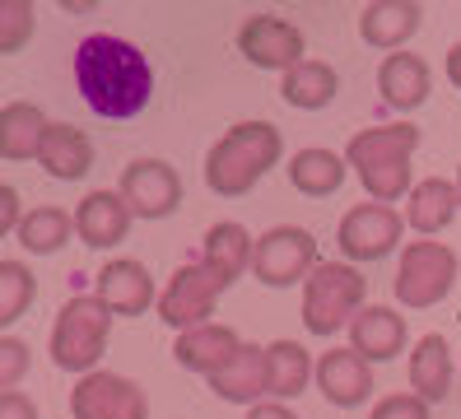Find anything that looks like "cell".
<instances>
[{"mask_svg": "<svg viewBox=\"0 0 461 419\" xmlns=\"http://www.w3.org/2000/svg\"><path fill=\"white\" fill-rule=\"evenodd\" d=\"M340 94V75L331 70V61H298L294 70L280 75V98L289 107H303V112H321L331 107V98Z\"/></svg>", "mask_w": 461, "mask_h": 419, "instance_id": "26", "label": "cell"}, {"mask_svg": "<svg viewBox=\"0 0 461 419\" xmlns=\"http://www.w3.org/2000/svg\"><path fill=\"white\" fill-rule=\"evenodd\" d=\"M210 391L220 401H233V405H261V396H270V363H266V345H248L224 363L214 378H205Z\"/></svg>", "mask_w": 461, "mask_h": 419, "instance_id": "16", "label": "cell"}, {"mask_svg": "<svg viewBox=\"0 0 461 419\" xmlns=\"http://www.w3.org/2000/svg\"><path fill=\"white\" fill-rule=\"evenodd\" d=\"M220 294H224L220 279H214L201 261H186V266L173 270V279L164 285V294H158V317H164L177 335L196 331V326H210Z\"/></svg>", "mask_w": 461, "mask_h": 419, "instance_id": "8", "label": "cell"}, {"mask_svg": "<svg viewBox=\"0 0 461 419\" xmlns=\"http://www.w3.org/2000/svg\"><path fill=\"white\" fill-rule=\"evenodd\" d=\"M345 159L336 154V150H298L294 159H289V187L294 191H303V196H331V191H340V182H345Z\"/></svg>", "mask_w": 461, "mask_h": 419, "instance_id": "28", "label": "cell"}, {"mask_svg": "<svg viewBox=\"0 0 461 419\" xmlns=\"http://www.w3.org/2000/svg\"><path fill=\"white\" fill-rule=\"evenodd\" d=\"M38 163L47 168V178L57 182H79L94 168V140L70 126V122H51L47 135H42V150H38Z\"/></svg>", "mask_w": 461, "mask_h": 419, "instance_id": "22", "label": "cell"}, {"mask_svg": "<svg viewBox=\"0 0 461 419\" xmlns=\"http://www.w3.org/2000/svg\"><path fill=\"white\" fill-rule=\"evenodd\" d=\"M411 391L420 401H447L452 391V350L443 335H420L411 350Z\"/></svg>", "mask_w": 461, "mask_h": 419, "instance_id": "25", "label": "cell"}, {"mask_svg": "<svg viewBox=\"0 0 461 419\" xmlns=\"http://www.w3.org/2000/svg\"><path fill=\"white\" fill-rule=\"evenodd\" d=\"M23 219H29V210H23L19 191H14V187L5 182V187H0V238H14Z\"/></svg>", "mask_w": 461, "mask_h": 419, "instance_id": "34", "label": "cell"}, {"mask_svg": "<svg viewBox=\"0 0 461 419\" xmlns=\"http://www.w3.org/2000/svg\"><path fill=\"white\" fill-rule=\"evenodd\" d=\"M456 201H461V168H456Z\"/></svg>", "mask_w": 461, "mask_h": 419, "instance_id": "38", "label": "cell"}, {"mask_svg": "<svg viewBox=\"0 0 461 419\" xmlns=\"http://www.w3.org/2000/svg\"><path fill=\"white\" fill-rule=\"evenodd\" d=\"M248 419H298L285 401H261V405H252L248 410Z\"/></svg>", "mask_w": 461, "mask_h": 419, "instance_id": "36", "label": "cell"}, {"mask_svg": "<svg viewBox=\"0 0 461 419\" xmlns=\"http://www.w3.org/2000/svg\"><path fill=\"white\" fill-rule=\"evenodd\" d=\"M317 391L340 410H355L373 396V369L368 359L355 354L349 345H331L327 354H317Z\"/></svg>", "mask_w": 461, "mask_h": 419, "instance_id": "13", "label": "cell"}, {"mask_svg": "<svg viewBox=\"0 0 461 419\" xmlns=\"http://www.w3.org/2000/svg\"><path fill=\"white\" fill-rule=\"evenodd\" d=\"M317 238L298 223H276L257 238L252 251V275L261 279L266 289H294V285H308V275L317 270Z\"/></svg>", "mask_w": 461, "mask_h": 419, "instance_id": "7", "label": "cell"}, {"mask_svg": "<svg viewBox=\"0 0 461 419\" xmlns=\"http://www.w3.org/2000/svg\"><path fill=\"white\" fill-rule=\"evenodd\" d=\"M266 363H270V401H289L298 391H308V382H317V363L298 341L266 345Z\"/></svg>", "mask_w": 461, "mask_h": 419, "instance_id": "27", "label": "cell"}, {"mask_svg": "<svg viewBox=\"0 0 461 419\" xmlns=\"http://www.w3.org/2000/svg\"><path fill=\"white\" fill-rule=\"evenodd\" d=\"M424 131L415 122H392V126H364L345 150V163L355 168V178L377 205H392L401 196H411V159L420 150Z\"/></svg>", "mask_w": 461, "mask_h": 419, "instance_id": "2", "label": "cell"}, {"mask_svg": "<svg viewBox=\"0 0 461 419\" xmlns=\"http://www.w3.org/2000/svg\"><path fill=\"white\" fill-rule=\"evenodd\" d=\"M75 233V214L61 210V205H33L29 219L19 223V247L33 251V257H51V251H61Z\"/></svg>", "mask_w": 461, "mask_h": 419, "instance_id": "29", "label": "cell"}, {"mask_svg": "<svg viewBox=\"0 0 461 419\" xmlns=\"http://www.w3.org/2000/svg\"><path fill=\"white\" fill-rule=\"evenodd\" d=\"M33 298H38V275L23 261L5 257V261H0V322L14 326L33 307Z\"/></svg>", "mask_w": 461, "mask_h": 419, "instance_id": "30", "label": "cell"}, {"mask_svg": "<svg viewBox=\"0 0 461 419\" xmlns=\"http://www.w3.org/2000/svg\"><path fill=\"white\" fill-rule=\"evenodd\" d=\"M420 23L424 5H415V0H373L359 14V38L383 51H405V42L420 33Z\"/></svg>", "mask_w": 461, "mask_h": 419, "instance_id": "19", "label": "cell"}, {"mask_svg": "<svg viewBox=\"0 0 461 419\" xmlns=\"http://www.w3.org/2000/svg\"><path fill=\"white\" fill-rule=\"evenodd\" d=\"M285 154V135L270 122H238L229 126L205 154V187L214 196H248Z\"/></svg>", "mask_w": 461, "mask_h": 419, "instance_id": "3", "label": "cell"}, {"mask_svg": "<svg viewBox=\"0 0 461 419\" xmlns=\"http://www.w3.org/2000/svg\"><path fill=\"white\" fill-rule=\"evenodd\" d=\"M70 414L75 419H149V401H145V387H135L122 373L98 369L75 382Z\"/></svg>", "mask_w": 461, "mask_h": 419, "instance_id": "10", "label": "cell"}, {"mask_svg": "<svg viewBox=\"0 0 461 419\" xmlns=\"http://www.w3.org/2000/svg\"><path fill=\"white\" fill-rule=\"evenodd\" d=\"M47 126L51 122H47V112L38 103H5L0 107V159L5 163L38 159Z\"/></svg>", "mask_w": 461, "mask_h": 419, "instance_id": "24", "label": "cell"}, {"mask_svg": "<svg viewBox=\"0 0 461 419\" xmlns=\"http://www.w3.org/2000/svg\"><path fill=\"white\" fill-rule=\"evenodd\" d=\"M377 94H383V103L396 107V112L424 107L429 94H433L429 61H424V56H415V51H392L387 61L377 66Z\"/></svg>", "mask_w": 461, "mask_h": 419, "instance_id": "17", "label": "cell"}, {"mask_svg": "<svg viewBox=\"0 0 461 419\" xmlns=\"http://www.w3.org/2000/svg\"><path fill=\"white\" fill-rule=\"evenodd\" d=\"M29 341H19V335H5L0 341V387L5 391H19V378H23V369H29Z\"/></svg>", "mask_w": 461, "mask_h": 419, "instance_id": "32", "label": "cell"}, {"mask_svg": "<svg viewBox=\"0 0 461 419\" xmlns=\"http://www.w3.org/2000/svg\"><path fill=\"white\" fill-rule=\"evenodd\" d=\"M456 251L447 242H405L401 251V261H396V279H392V289H396V303L405 307H433V303H443L456 285Z\"/></svg>", "mask_w": 461, "mask_h": 419, "instance_id": "6", "label": "cell"}, {"mask_svg": "<svg viewBox=\"0 0 461 419\" xmlns=\"http://www.w3.org/2000/svg\"><path fill=\"white\" fill-rule=\"evenodd\" d=\"M238 51L248 56L257 70H294L298 61H308L303 56V33L280 19V14H248L238 28Z\"/></svg>", "mask_w": 461, "mask_h": 419, "instance_id": "12", "label": "cell"}, {"mask_svg": "<svg viewBox=\"0 0 461 419\" xmlns=\"http://www.w3.org/2000/svg\"><path fill=\"white\" fill-rule=\"evenodd\" d=\"M349 350L364 354L368 363H387L405 350V317L387 303H368L364 313L349 322Z\"/></svg>", "mask_w": 461, "mask_h": 419, "instance_id": "20", "label": "cell"}, {"mask_svg": "<svg viewBox=\"0 0 461 419\" xmlns=\"http://www.w3.org/2000/svg\"><path fill=\"white\" fill-rule=\"evenodd\" d=\"M368 419H429V401H420L415 391H396V396L377 401Z\"/></svg>", "mask_w": 461, "mask_h": 419, "instance_id": "33", "label": "cell"}, {"mask_svg": "<svg viewBox=\"0 0 461 419\" xmlns=\"http://www.w3.org/2000/svg\"><path fill=\"white\" fill-rule=\"evenodd\" d=\"M461 201H456V182H443V178H424L411 187L405 196V229H415L420 238H433L443 233L447 223L456 219Z\"/></svg>", "mask_w": 461, "mask_h": 419, "instance_id": "23", "label": "cell"}, {"mask_svg": "<svg viewBox=\"0 0 461 419\" xmlns=\"http://www.w3.org/2000/svg\"><path fill=\"white\" fill-rule=\"evenodd\" d=\"M252 251H257V238L242 229L238 219H220V223H210V229H205L201 266L229 289L242 270H252Z\"/></svg>", "mask_w": 461, "mask_h": 419, "instance_id": "21", "label": "cell"}, {"mask_svg": "<svg viewBox=\"0 0 461 419\" xmlns=\"http://www.w3.org/2000/svg\"><path fill=\"white\" fill-rule=\"evenodd\" d=\"M238 350H242L238 331H233V326H224V322H210V326H196V331H182L177 341H173V359H177V369L201 373V378H214V373H220Z\"/></svg>", "mask_w": 461, "mask_h": 419, "instance_id": "18", "label": "cell"}, {"mask_svg": "<svg viewBox=\"0 0 461 419\" xmlns=\"http://www.w3.org/2000/svg\"><path fill=\"white\" fill-rule=\"evenodd\" d=\"M33 19H38L33 0H5V5H0V51L14 56L23 42H29L33 38Z\"/></svg>", "mask_w": 461, "mask_h": 419, "instance_id": "31", "label": "cell"}, {"mask_svg": "<svg viewBox=\"0 0 461 419\" xmlns=\"http://www.w3.org/2000/svg\"><path fill=\"white\" fill-rule=\"evenodd\" d=\"M107 335H113V307L98 294L66 298L57 322H51V363H57L61 373H79V378L98 373Z\"/></svg>", "mask_w": 461, "mask_h": 419, "instance_id": "4", "label": "cell"}, {"mask_svg": "<svg viewBox=\"0 0 461 419\" xmlns=\"http://www.w3.org/2000/svg\"><path fill=\"white\" fill-rule=\"evenodd\" d=\"M364 294H368V279L359 275V266L321 261L303 285V326L331 341L336 331H349V322L368 307Z\"/></svg>", "mask_w": 461, "mask_h": 419, "instance_id": "5", "label": "cell"}, {"mask_svg": "<svg viewBox=\"0 0 461 419\" xmlns=\"http://www.w3.org/2000/svg\"><path fill=\"white\" fill-rule=\"evenodd\" d=\"M122 201L135 219H168L182 205V178L164 159H131L122 168Z\"/></svg>", "mask_w": 461, "mask_h": 419, "instance_id": "11", "label": "cell"}, {"mask_svg": "<svg viewBox=\"0 0 461 419\" xmlns=\"http://www.w3.org/2000/svg\"><path fill=\"white\" fill-rule=\"evenodd\" d=\"M447 79L461 89V42H452V51H447Z\"/></svg>", "mask_w": 461, "mask_h": 419, "instance_id": "37", "label": "cell"}, {"mask_svg": "<svg viewBox=\"0 0 461 419\" xmlns=\"http://www.w3.org/2000/svg\"><path fill=\"white\" fill-rule=\"evenodd\" d=\"M70 75H75L79 98L89 103V112L107 122L140 117L154 98L149 56L117 33H89L70 56Z\"/></svg>", "mask_w": 461, "mask_h": 419, "instance_id": "1", "label": "cell"}, {"mask_svg": "<svg viewBox=\"0 0 461 419\" xmlns=\"http://www.w3.org/2000/svg\"><path fill=\"white\" fill-rule=\"evenodd\" d=\"M131 219H135V214H131V205L122 201V191L98 187V191H89L85 201L75 205V238L85 242V247H94V251H107V247L126 242Z\"/></svg>", "mask_w": 461, "mask_h": 419, "instance_id": "15", "label": "cell"}, {"mask_svg": "<svg viewBox=\"0 0 461 419\" xmlns=\"http://www.w3.org/2000/svg\"><path fill=\"white\" fill-rule=\"evenodd\" d=\"M94 294L113 307V317H140L149 303H158L149 266L135 261V257L107 261V266L98 270V279H94Z\"/></svg>", "mask_w": 461, "mask_h": 419, "instance_id": "14", "label": "cell"}, {"mask_svg": "<svg viewBox=\"0 0 461 419\" xmlns=\"http://www.w3.org/2000/svg\"><path fill=\"white\" fill-rule=\"evenodd\" d=\"M0 419H38L33 396H23V391H5V396H0Z\"/></svg>", "mask_w": 461, "mask_h": 419, "instance_id": "35", "label": "cell"}, {"mask_svg": "<svg viewBox=\"0 0 461 419\" xmlns=\"http://www.w3.org/2000/svg\"><path fill=\"white\" fill-rule=\"evenodd\" d=\"M401 233H405V214L401 210H392V205H355L345 219H340V229H336V242H340V251H345V261L355 266V261H383V257H392L396 251V242H401Z\"/></svg>", "mask_w": 461, "mask_h": 419, "instance_id": "9", "label": "cell"}]
</instances>
